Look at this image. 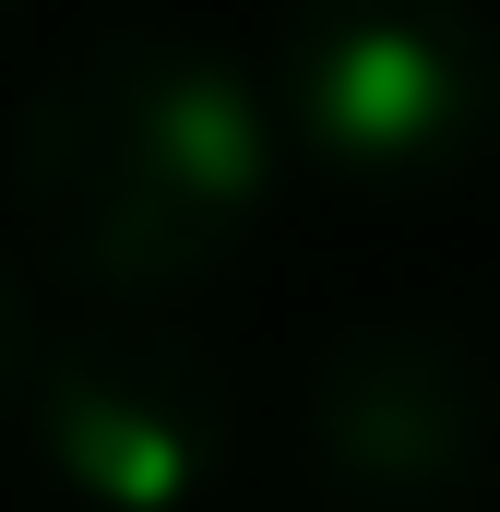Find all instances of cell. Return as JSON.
I'll return each instance as SVG.
<instances>
[{
  "instance_id": "6da1fadb",
  "label": "cell",
  "mask_w": 500,
  "mask_h": 512,
  "mask_svg": "<svg viewBox=\"0 0 500 512\" xmlns=\"http://www.w3.org/2000/svg\"><path fill=\"white\" fill-rule=\"evenodd\" d=\"M274 203V108L203 36H96L12 120V215L96 298L203 286Z\"/></svg>"
},
{
  "instance_id": "7a4b0ae2",
  "label": "cell",
  "mask_w": 500,
  "mask_h": 512,
  "mask_svg": "<svg viewBox=\"0 0 500 512\" xmlns=\"http://www.w3.org/2000/svg\"><path fill=\"white\" fill-rule=\"evenodd\" d=\"M274 120L370 191L453 179L500 131V36L477 0H298L274 24Z\"/></svg>"
},
{
  "instance_id": "3957f363",
  "label": "cell",
  "mask_w": 500,
  "mask_h": 512,
  "mask_svg": "<svg viewBox=\"0 0 500 512\" xmlns=\"http://www.w3.org/2000/svg\"><path fill=\"white\" fill-rule=\"evenodd\" d=\"M298 453L334 512H465L500 453V393L453 322H358L310 358Z\"/></svg>"
},
{
  "instance_id": "277c9868",
  "label": "cell",
  "mask_w": 500,
  "mask_h": 512,
  "mask_svg": "<svg viewBox=\"0 0 500 512\" xmlns=\"http://www.w3.org/2000/svg\"><path fill=\"white\" fill-rule=\"evenodd\" d=\"M48 489L84 512H191L227 477V370L167 322H84L24 393Z\"/></svg>"
},
{
  "instance_id": "5b68a950",
  "label": "cell",
  "mask_w": 500,
  "mask_h": 512,
  "mask_svg": "<svg viewBox=\"0 0 500 512\" xmlns=\"http://www.w3.org/2000/svg\"><path fill=\"white\" fill-rule=\"evenodd\" d=\"M36 370H48V358H36V310H24V286L0 274V405H24Z\"/></svg>"
}]
</instances>
